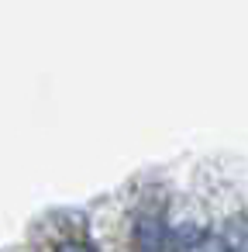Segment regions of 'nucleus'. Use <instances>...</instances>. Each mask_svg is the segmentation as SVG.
<instances>
[{
    "label": "nucleus",
    "instance_id": "obj_2",
    "mask_svg": "<svg viewBox=\"0 0 248 252\" xmlns=\"http://www.w3.org/2000/svg\"><path fill=\"white\" fill-rule=\"evenodd\" d=\"M138 242L148 249V252H155L165 238H162V228H159V221L155 218H145V221H138Z\"/></svg>",
    "mask_w": 248,
    "mask_h": 252
},
{
    "label": "nucleus",
    "instance_id": "obj_1",
    "mask_svg": "<svg viewBox=\"0 0 248 252\" xmlns=\"http://www.w3.org/2000/svg\"><path fill=\"white\" fill-rule=\"evenodd\" d=\"M224 252H248V218H234L220 235Z\"/></svg>",
    "mask_w": 248,
    "mask_h": 252
},
{
    "label": "nucleus",
    "instance_id": "obj_3",
    "mask_svg": "<svg viewBox=\"0 0 248 252\" xmlns=\"http://www.w3.org/2000/svg\"><path fill=\"white\" fill-rule=\"evenodd\" d=\"M59 252H93V249L83 242H66V245H59Z\"/></svg>",
    "mask_w": 248,
    "mask_h": 252
}]
</instances>
